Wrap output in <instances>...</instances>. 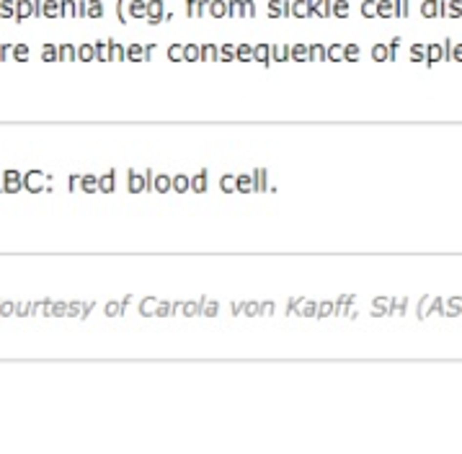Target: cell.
Returning a JSON list of instances; mask_svg holds the SVG:
<instances>
[{"label": "cell", "instance_id": "cell-12", "mask_svg": "<svg viewBox=\"0 0 462 454\" xmlns=\"http://www.w3.org/2000/svg\"><path fill=\"white\" fill-rule=\"evenodd\" d=\"M155 307H158V299H155V297H145L142 302H140V315H142V317L155 315Z\"/></svg>", "mask_w": 462, "mask_h": 454}, {"label": "cell", "instance_id": "cell-24", "mask_svg": "<svg viewBox=\"0 0 462 454\" xmlns=\"http://www.w3.org/2000/svg\"><path fill=\"white\" fill-rule=\"evenodd\" d=\"M83 312V302H70L67 305V317H80Z\"/></svg>", "mask_w": 462, "mask_h": 454}, {"label": "cell", "instance_id": "cell-34", "mask_svg": "<svg viewBox=\"0 0 462 454\" xmlns=\"http://www.w3.org/2000/svg\"><path fill=\"white\" fill-rule=\"evenodd\" d=\"M375 60H385V49H382V47L375 49Z\"/></svg>", "mask_w": 462, "mask_h": 454}, {"label": "cell", "instance_id": "cell-20", "mask_svg": "<svg viewBox=\"0 0 462 454\" xmlns=\"http://www.w3.org/2000/svg\"><path fill=\"white\" fill-rule=\"evenodd\" d=\"M108 317H119L124 312V305L122 302H106V310H104Z\"/></svg>", "mask_w": 462, "mask_h": 454}, {"label": "cell", "instance_id": "cell-1", "mask_svg": "<svg viewBox=\"0 0 462 454\" xmlns=\"http://www.w3.org/2000/svg\"><path fill=\"white\" fill-rule=\"evenodd\" d=\"M52 178H47L44 170H29V173L23 176V188L31 194H39V191H49L52 186H47Z\"/></svg>", "mask_w": 462, "mask_h": 454}, {"label": "cell", "instance_id": "cell-31", "mask_svg": "<svg viewBox=\"0 0 462 454\" xmlns=\"http://www.w3.org/2000/svg\"><path fill=\"white\" fill-rule=\"evenodd\" d=\"M93 305H96L93 299H90V302H85V305H83V312H80V320H85V317H88V312L93 310Z\"/></svg>", "mask_w": 462, "mask_h": 454}, {"label": "cell", "instance_id": "cell-26", "mask_svg": "<svg viewBox=\"0 0 462 454\" xmlns=\"http://www.w3.org/2000/svg\"><path fill=\"white\" fill-rule=\"evenodd\" d=\"M52 315H54V317L67 315V305H65V302H54V305H52Z\"/></svg>", "mask_w": 462, "mask_h": 454}, {"label": "cell", "instance_id": "cell-28", "mask_svg": "<svg viewBox=\"0 0 462 454\" xmlns=\"http://www.w3.org/2000/svg\"><path fill=\"white\" fill-rule=\"evenodd\" d=\"M21 178H23V176L18 173V170H13V168H11V170H5V173H3V181H21Z\"/></svg>", "mask_w": 462, "mask_h": 454}, {"label": "cell", "instance_id": "cell-14", "mask_svg": "<svg viewBox=\"0 0 462 454\" xmlns=\"http://www.w3.org/2000/svg\"><path fill=\"white\" fill-rule=\"evenodd\" d=\"M80 188H83V191L85 194H96L98 191V176H83V178H80Z\"/></svg>", "mask_w": 462, "mask_h": 454}, {"label": "cell", "instance_id": "cell-23", "mask_svg": "<svg viewBox=\"0 0 462 454\" xmlns=\"http://www.w3.org/2000/svg\"><path fill=\"white\" fill-rule=\"evenodd\" d=\"M155 315H158V317H168V315H173V305H170V302H158Z\"/></svg>", "mask_w": 462, "mask_h": 454}, {"label": "cell", "instance_id": "cell-16", "mask_svg": "<svg viewBox=\"0 0 462 454\" xmlns=\"http://www.w3.org/2000/svg\"><path fill=\"white\" fill-rule=\"evenodd\" d=\"M444 307L447 302L441 297H431V305H429V315H444Z\"/></svg>", "mask_w": 462, "mask_h": 454}, {"label": "cell", "instance_id": "cell-27", "mask_svg": "<svg viewBox=\"0 0 462 454\" xmlns=\"http://www.w3.org/2000/svg\"><path fill=\"white\" fill-rule=\"evenodd\" d=\"M0 315H16V302H3V307H0Z\"/></svg>", "mask_w": 462, "mask_h": 454}, {"label": "cell", "instance_id": "cell-41", "mask_svg": "<svg viewBox=\"0 0 462 454\" xmlns=\"http://www.w3.org/2000/svg\"><path fill=\"white\" fill-rule=\"evenodd\" d=\"M455 57H457V60H462V47H457V52H455Z\"/></svg>", "mask_w": 462, "mask_h": 454}, {"label": "cell", "instance_id": "cell-15", "mask_svg": "<svg viewBox=\"0 0 462 454\" xmlns=\"http://www.w3.org/2000/svg\"><path fill=\"white\" fill-rule=\"evenodd\" d=\"M405 307H408V299H405V297L390 299V312H387V315H405Z\"/></svg>", "mask_w": 462, "mask_h": 454}, {"label": "cell", "instance_id": "cell-5", "mask_svg": "<svg viewBox=\"0 0 462 454\" xmlns=\"http://www.w3.org/2000/svg\"><path fill=\"white\" fill-rule=\"evenodd\" d=\"M114 188H116V176H114V170H108V173L98 176V191H101V194H111Z\"/></svg>", "mask_w": 462, "mask_h": 454}, {"label": "cell", "instance_id": "cell-11", "mask_svg": "<svg viewBox=\"0 0 462 454\" xmlns=\"http://www.w3.org/2000/svg\"><path fill=\"white\" fill-rule=\"evenodd\" d=\"M444 315H447V317H457V315H462V297H452V299H447Z\"/></svg>", "mask_w": 462, "mask_h": 454}, {"label": "cell", "instance_id": "cell-19", "mask_svg": "<svg viewBox=\"0 0 462 454\" xmlns=\"http://www.w3.org/2000/svg\"><path fill=\"white\" fill-rule=\"evenodd\" d=\"M217 312H220V302H212V299H207L204 302V310H202V315H207V317H217Z\"/></svg>", "mask_w": 462, "mask_h": 454}, {"label": "cell", "instance_id": "cell-36", "mask_svg": "<svg viewBox=\"0 0 462 454\" xmlns=\"http://www.w3.org/2000/svg\"><path fill=\"white\" fill-rule=\"evenodd\" d=\"M16 57H18V60H23V57H26V49H23V47H18V49H16Z\"/></svg>", "mask_w": 462, "mask_h": 454}, {"label": "cell", "instance_id": "cell-21", "mask_svg": "<svg viewBox=\"0 0 462 454\" xmlns=\"http://www.w3.org/2000/svg\"><path fill=\"white\" fill-rule=\"evenodd\" d=\"M243 315H248V317L261 315V302H243Z\"/></svg>", "mask_w": 462, "mask_h": 454}, {"label": "cell", "instance_id": "cell-9", "mask_svg": "<svg viewBox=\"0 0 462 454\" xmlns=\"http://www.w3.org/2000/svg\"><path fill=\"white\" fill-rule=\"evenodd\" d=\"M173 191H176V194H186V191H191V178L184 176V173L173 176Z\"/></svg>", "mask_w": 462, "mask_h": 454}, {"label": "cell", "instance_id": "cell-30", "mask_svg": "<svg viewBox=\"0 0 462 454\" xmlns=\"http://www.w3.org/2000/svg\"><path fill=\"white\" fill-rule=\"evenodd\" d=\"M261 315H274V302H261Z\"/></svg>", "mask_w": 462, "mask_h": 454}, {"label": "cell", "instance_id": "cell-6", "mask_svg": "<svg viewBox=\"0 0 462 454\" xmlns=\"http://www.w3.org/2000/svg\"><path fill=\"white\" fill-rule=\"evenodd\" d=\"M253 184H256V191H269V170L266 168H256L253 170Z\"/></svg>", "mask_w": 462, "mask_h": 454}, {"label": "cell", "instance_id": "cell-18", "mask_svg": "<svg viewBox=\"0 0 462 454\" xmlns=\"http://www.w3.org/2000/svg\"><path fill=\"white\" fill-rule=\"evenodd\" d=\"M331 315H336V302H320L318 305V317H331Z\"/></svg>", "mask_w": 462, "mask_h": 454}, {"label": "cell", "instance_id": "cell-10", "mask_svg": "<svg viewBox=\"0 0 462 454\" xmlns=\"http://www.w3.org/2000/svg\"><path fill=\"white\" fill-rule=\"evenodd\" d=\"M191 191L194 194H204L207 191V168L199 170V173L191 178Z\"/></svg>", "mask_w": 462, "mask_h": 454}, {"label": "cell", "instance_id": "cell-25", "mask_svg": "<svg viewBox=\"0 0 462 454\" xmlns=\"http://www.w3.org/2000/svg\"><path fill=\"white\" fill-rule=\"evenodd\" d=\"M302 302H305V299H300V297L294 299V297H292V299L287 302V315H294L297 310H300V305H302Z\"/></svg>", "mask_w": 462, "mask_h": 454}, {"label": "cell", "instance_id": "cell-8", "mask_svg": "<svg viewBox=\"0 0 462 454\" xmlns=\"http://www.w3.org/2000/svg\"><path fill=\"white\" fill-rule=\"evenodd\" d=\"M387 312H390V299L375 297L372 299V317H385Z\"/></svg>", "mask_w": 462, "mask_h": 454}, {"label": "cell", "instance_id": "cell-39", "mask_svg": "<svg viewBox=\"0 0 462 454\" xmlns=\"http://www.w3.org/2000/svg\"><path fill=\"white\" fill-rule=\"evenodd\" d=\"M122 305H124V307H129V305H132V294H126V297L122 299Z\"/></svg>", "mask_w": 462, "mask_h": 454}, {"label": "cell", "instance_id": "cell-29", "mask_svg": "<svg viewBox=\"0 0 462 454\" xmlns=\"http://www.w3.org/2000/svg\"><path fill=\"white\" fill-rule=\"evenodd\" d=\"M80 178H83V176H70V181H67V188H70V191L80 188Z\"/></svg>", "mask_w": 462, "mask_h": 454}, {"label": "cell", "instance_id": "cell-40", "mask_svg": "<svg viewBox=\"0 0 462 454\" xmlns=\"http://www.w3.org/2000/svg\"><path fill=\"white\" fill-rule=\"evenodd\" d=\"M258 60H264V62H266V47H261V49H258Z\"/></svg>", "mask_w": 462, "mask_h": 454}, {"label": "cell", "instance_id": "cell-33", "mask_svg": "<svg viewBox=\"0 0 462 454\" xmlns=\"http://www.w3.org/2000/svg\"><path fill=\"white\" fill-rule=\"evenodd\" d=\"M429 60H431V62H437V60H439V49H437V47L429 52Z\"/></svg>", "mask_w": 462, "mask_h": 454}, {"label": "cell", "instance_id": "cell-3", "mask_svg": "<svg viewBox=\"0 0 462 454\" xmlns=\"http://www.w3.org/2000/svg\"><path fill=\"white\" fill-rule=\"evenodd\" d=\"M170 188H173V178H170V176H166V173L152 176V191H158V194H168Z\"/></svg>", "mask_w": 462, "mask_h": 454}, {"label": "cell", "instance_id": "cell-35", "mask_svg": "<svg viewBox=\"0 0 462 454\" xmlns=\"http://www.w3.org/2000/svg\"><path fill=\"white\" fill-rule=\"evenodd\" d=\"M80 57H83V60H90V57H93V52H90V49L85 47L83 52H80Z\"/></svg>", "mask_w": 462, "mask_h": 454}, {"label": "cell", "instance_id": "cell-7", "mask_svg": "<svg viewBox=\"0 0 462 454\" xmlns=\"http://www.w3.org/2000/svg\"><path fill=\"white\" fill-rule=\"evenodd\" d=\"M204 302H207V297H199L196 302H184V307H181V312H184L186 317L202 315V310H204Z\"/></svg>", "mask_w": 462, "mask_h": 454}, {"label": "cell", "instance_id": "cell-4", "mask_svg": "<svg viewBox=\"0 0 462 454\" xmlns=\"http://www.w3.org/2000/svg\"><path fill=\"white\" fill-rule=\"evenodd\" d=\"M235 184H238V191H240V194H253V191H256L253 173H240V176H235Z\"/></svg>", "mask_w": 462, "mask_h": 454}, {"label": "cell", "instance_id": "cell-37", "mask_svg": "<svg viewBox=\"0 0 462 454\" xmlns=\"http://www.w3.org/2000/svg\"><path fill=\"white\" fill-rule=\"evenodd\" d=\"M240 57H243V60H248V57H251V49H248V47H243V49H240Z\"/></svg>", "mask_w": 462, "mask_h": 454}, {"label": "cell", "instance_id": "cell-17", "mask_svg": "<svg viewBox=\"0 0 462 454\" xmlns=\"http://www.w3.org/2000/svg\"><path fill=\"white\" fill-rule=\"evenodd\" d=\"M220 188L225 194H232V191H238V184H235V176H222L220 178Z\"/></svg>", "mask_w": 462, "mask_h": 454}, {"label": "cell", "instance_id": "cell-13", "mask_svg": "<svg viewBox=\"0 0 462 454\" xmlns=\"http://www.w3.org/2000/svg\"><path fill=\"white\" fill-rule=\"evenodd\" d=\"M297 315H302V317H318V302L305 299V302L300 305V310H297Z\"/></svg>", "mask_w": 462, "mask_h": 454}, {"label": "cell", "instance_id": "cell-22", "mask_svg": "<svg viewBox=\"0 0 462 454\" xmlns=\"http://www.w3.org/2000/svg\"><path fill=\"white\" fill-rule=\"evenodd\" d=\"M429 305H431V297H421V302H419V320H426L429 317Z\"/></svg>", "mask_w": 462, "mask_h": 454}, {"label": "cell", "instance_id": "cell-38", "mask_svg": "<svg viewBox=\"0 0 462 454\" xmlns=\"http://www.w3.org/2000/svg\"><path fill=\"white\" fill-rule=\"evenodd\" d=\"M186 57H189V60H196V49H194V47L186 49Z\"/></svg>", "mask_w": 462, "mask_h": 454}, {"label": "cell", "instance_id": "cell-2", "mask_svg": "<svg viewBox=\"0 0 462 454\" xmlns=\"http://www.w3.org/2000/svg\"><path fill=\"white\" fill-rule=\"evenodd\" d=\"M126 188L129 194H142V191H152V170H145V173H134L129 170V181H126Z\"/></svg>", "mask_w": 462, "mask_h": 454}, {"label": "cell", "instance_id": "cell-42", "mask_svg": "<svg viewBox=\"0 0 462 454\" xmlns=\"http://www.w3.org/2000/svg\"><path fill=\"white\" fill-rule=\"evenodd\" d=\"M0 307H3V299H0Z\"/></svg>", "mask_w": 462, "mask_h": 454}, {"label": "cell", "instance_id": "cell-32", "mask_svg": "<svg viewBox=\"0 0 462 454\" xmlns=\"http://www.w3.org/2000/svg\"><path fill=\"white\" fill-rule=\"evenodd\" d=\"M357 54H359L357 47H349V49H346V57H349V60H357Z\"/></svg>", "mask_w": 462, "mask_h": 454}]
</instances>
